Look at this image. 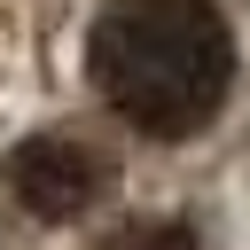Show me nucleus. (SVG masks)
Returning <instances> with one entry per match:
<instances>
[{"label":"nucleus","mask_w":250,"mask_h":250,"mask_svg":"<svg viewBox=\"0 0 250 250\" xmlns=\"http://www.w3.org/2000/svg\"><path fill=\"white\" fill-rule=\"evenodd\" d=\"M86 70L133 133L188 141L227 102L234 39H227V16L211 0H109L94 16Z\"/></svg>","instance_id":"obj_1"},{"label":"nucleus","mask_w":250,"mask_h":250,"mask_svg":"<svg viewBox=\"0 0 250 250\" xmlns=\"http://www.w3.org/2000/svg\"><path fill=\"white\" fill-rule=\"evenodd\" d=\"M8 188H16V203H23L31 219H78V211L94 203V188H102V164H94V148L70 141V133H31V141L8 156Z\"/></svg>","instance_id":"obj_2"},{"label":"nucleus","mask_w":250,"mask_h":250,"mask_svg":"<svg viewBox=\"0 0 250 250\" xmlns=\"http://www.w3.org/2000/svg\"><path fill=\"white\" fill-rule=\"evenodd\" d=\"M102 250H195V234H188L180 219H125Z\"/></svg>","instance_id":"obj_3"}]
</instances>
